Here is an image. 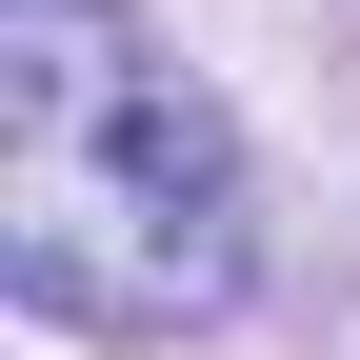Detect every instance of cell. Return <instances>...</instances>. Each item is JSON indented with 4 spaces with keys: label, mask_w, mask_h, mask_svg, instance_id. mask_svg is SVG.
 <instances>
[{
    "label": "cell",
    "mask_w": 360,
    "mask_h": 360,
    "mask_svg": "<svg viewBox=\"0 0 360 360\" xmlns=\"http://www.w3.org/2000/svg\"><path fill=\"white\" fill-rule=\"evenodd\" d=\"M0 281L80 340H180L260 281L240 160L120 0H0Z\"/></svg>",
    "instance_id": "obj_1"
}]
</instances>
